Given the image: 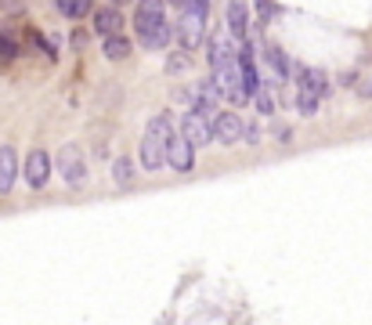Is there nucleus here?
<instances>
[{"instance_id": "nucleus-1", "label": "nucleus", "mask_w": 372, "mask_h": 325, "mask_svg": "<svg viewBox=\"0 0 372 325\" xmlns=\"http://www.w3.org/2000/svg\"><path fill=\"white\" fill-rule=\"evenodd\" d=\"M134 29H138V40L148 51H163L174 40V25L167 22V4L163 0H138Z\"/></svg>"}, {"instance_id": "nucleus-2", "label": "nucleus", "mask_w": 372, "mask_h": 325, "mask_svg": "<svg viewBox=\"0 0 372 325\" xmlns=\"http://www.w3.org/2000/svg\"><path fill=\"white\" fill-rule=\"evenodd\" d=\"M174 134V116L170 112H160L152 116L148 126H145V138H141V167L145 170H160L167 162V141Z\"/></svg>"}, {"instance_id": "nucleus-3", "label": "nucleus", "mask_w": 372, "mask_h": 325, "mask_svg": "<svg viewBox=\"0 0 372 325\" xmlns=\"http://www.w3.org/2000/svg\"><path fill=\"white\" fill-rule=\"evenodd\" d=\"M206 18H210V0H181V18H177V40L184 51H196L206 37Z\"/></svg>"}, {"instance_id": "nucleus-4", "label": "nucleus", "mask_w": 372, "mask_h": 325, "mask_svg": "<svg viewBox=\"0 0 372 325\" xmlns=\"http://www.w3.org/2000/svg\"><path fill=\"white\" fill-rule=\"evenodd\" d=\"M213 83L221 90V98H228L232 105H246L250 102V94L242 87V69H239V58H228L221 65H213Z\"/></svg>"}, {"instance_id": "nucleus-5", "label": "nucleus", "mask_w": 372, "mask_h": 325, "mask_svg": "<svg viewBox=\"0 0 372 325\" xmlns=\"http://www.w3.org/2000/svg\"><path fill=\"white\" fill-rule=\"evenodd\" d=\"M54 162H58V174L66 177L69 188H83L87 184V159H83L80 145H61Z\"/></svg>"}, {"instance_id": "nucleus-6", "label": "nucleus", "mask_w": 372, "mask_h": 325, "mask_svg": "<svg viewBox=\"0 0 372 325\" xmlns=\"http://www.w3.org/2000/svg\"><path fill=\"white\" fill-rule=\"evenodd\" d=\"M167 162L177 170V174H188L192 167H196V145L184 138V134H170V141H167Z\"/></svg>"}, {"instance_id": "nucleus-7", "label": "nucleus", "mask_w": 372, "mask_h": 325, "mask_svg": "<svg viewBox=\"0 0 372 325\" xmlns=\"http://www.w3.org/2000/svg\"><path fill=\"white\" fill-rule=\"evenodd\" d=\"M181 134L188 138L196 148L210 145V141H213V130H210V119H206V112H199V109L184 112V116H181Z\"/></svg>"}, {"instance_id": "nucleus-8", "label": "nucleus", "mask_w": 372, "mask_h": 325, "mask_svg": "<svg viewBox=\"0 0 372 325\" xmlns=\"http://www.w3.org/2000/svg\"><path fill=\"white\" fill-rule=\"evenodd\" d=\"M22 170H25V184H29V188H44L47 177H51V155H47L44 148H33V152L25 155Z\"/></svg>"}, {"instance_id": "nucleus-9", "label": "nucleus", "mask_w": 372, "mask_h": 325, "mask_svg": "<svg viewBox=\"0 0 372 325\" xmlns=\"http://www.w3.org/2000/svg\"><path fill=\"white\" fill-rule=\"evenodd\" d=\"M210 130H213V141H221V145L242 141V119H239L235 112H213Z\"/></svg>"}, {"instance_id": "nucleus-10", "label": "nucleus", "mask_w": 372, "mask_h": 325, "mask_svg": "<svg viewBox=\"0 0 372 325\" xmlns=\"http://www.w3.org/2000/svg\"><path fill=\"white\" fill-rule=\"evenodd\" d=\"M228 58H239V40L232 37L228 29H221V32H213L210 37V65H221Z\"/></svg>"}, {"instance_id": "nucleus-11", "label": "nucleus", "mask_w": 372, "mask_h": 325, "mask_svg": "<svg viewBox=\"0 0 372 325\" xmlns=\"http://www.w3.org/2000/svg\"><path fill=\"white\" fill-rule=\"evenodd\" d=\"M18 177V155L11 145H0V195H8Z\"/></svg>"}, {"instance_id": "nucleus-12", "label": "nucleus", "mask_w": 372, "mask_h": 325, "mask_svg": "<svg viewBox=\"0 0 372 325\" xmlns=\"http://www.w3.org/2000/svg\"><path fill=\"white\" fill-rule=\"evenodd\" d=\"M228 32L235 40H246V32H250V15H246L242 0H232L228 4Z\"/></svg>"}, {"instance_id": "nucleus-13", "label": "nucleus", "mask_w": 372, "mask_h": 325, "mask_svg": "<svg viewBox=\"0 0 372 325\" xmlns=\"http://www.w3.org/2000/svg\"><path fill=\"white\" fill-rule=\"evenodd\" d=\"M264 54H268V65H271L275 80H278V83H286V80H289V73H293V65H289L286 51L278 47V44H268V47H264Z\"/></svg>"}, {"instance_id": "nucleus-14", "label": "nucleus", "mask_w": 372, "mask_h": 325, "mask_svg": "<svg viewBox=\"0 0 372 325\" xmlns=\"http://www.w3.org/2000/svg\"><path fill=\"white\" fill-rule=\"evenodd\" d=\"M196 98H199V102H196L199 112H206V116L217 112V105H221V90H217L213 80H199V83H196Z\"/></svg>"}, {"instance_id": "nucleus-15", "label": "nucleus", "mask_w": 372, "mask_h": 325, "mask_svg": "<svg viewBox=\"0 0 372 325\" xmlns=\"http://www.w3.org/2000/svg\"><path fill=\"white\" fill-rule=\"evenodd\" d=\"M296 83H300V90H307V94H325V73L322 69H307V65H300V69H296Z\"/></svg>"}, {"instance_id": "nucleus-16", "label": "nucleus", "mask_w": 372, "mask_h": 325, "mask_svg": "<svg viewBox=\"0 0 372 325\" xmlns=\"http://www.w3.org/2000/svg\"><path fill=\"white\" fill-rule=\"evenodd\" d=\"M119 25H123V15H119L116 4H105V8L95 11V29L102 32V37H109V32H119Z\"/></svg>"}, {"instance_id": "nucleus-17", "label": "nucleus", "mask_w": 372, "mask_h": 325, "mask_svg": "<svg viewBox=\"0 0 372 325\" xmlns=\"http://www.w3.org/2000/svg\"><path fill=\"white\" fill-rule=\"evenodd\" d=\"M102 51H105V58H109V61H123V58L131 54V40L123 37V32H109L105 44H102Z\"/></svg>"}, {"instance_id": "nucleus-18", "label": "nucleus", "mask_w": 372, "mask_h": 325, "mask_svg": "<svg viewBox=\"0 0 372 325\" xmlns=\"http://www.w3.org/2000/svg\"><path fill=\"white\" fill-rule=\"evenodd\" d=\"M250 98H253V105H257V112H260V116H271V112L278 109L275 87H268V83H260V87H257L253 94H250Z\"/></svg>"}, {"instance_id": "nucleus-19", "label": "nucleus", "mask_w": 372, "mask_h": 325, "mask_svg": "<svg viewBox=\"0 0 372 325\" xmlns=\"http://www.w3.org/2000/svg\"><path fill=\"white\" fill-rule=\"evenodd\" d=\"M112 181H116L119 188H131V184H134V159L119 155V159L112 162Z\"/></svg>"}, {"instance_id": "nucleus-20", "label": "nucleus", "mask_w": 372, "mask_h": 325, "mask_svg": "<svg viewBox=\"0 0 372 325\" xmlns=\"http://www.w3.org/2000/svg\"><path fill=\"white\" fill-rule=\"evenodd\" d=\"M54 8L66 18H83L90 8H95V0H54Z\"/></svg>"}, {"instance_id": "nucleus-21", "label": "nucleus", "mask_w": 372, "mask_h": 325, "mask_svg": "<svg viewBox=\"0 0 372 325\" xmlns=\"http://www.w3.org/2000/svg\"><path fill=\"white\" fill-rule=\"evenodd\" d=\"M188 65H192V51H174V54H167V73L174 76V73H184V69H188Z\"/></svg>"}, {"instance_id": "nucleus-22", "label": "nucleus", "mask_w": 372, "mask_h": 325, "mask_svg": "<svg viewBox=\"0 0 372 325\" xmlns=\"http://www.w3.org/2000/svg\"><path fill=\"white\" fill-rule=\"evenodd\" d=\"M318 102H322L318 94L300 90V94H296V112H300V116H315V112H318Z\"/></svg>"}, {"instance_id": "nucleus-23", "label": "nucleus", "mask_w": 372, "mask_h": 325, "mask_svg": "<svg viewBox=\"0 0 372 325\" xmlns=\"http://www.w3.org/2000/svg\"><path fill=\"white\" fill-rule=\"evenodd\" d=\"M271 138H275L278 145H289V141H293V126H286V123H275Z\"/></svg>"}, {"instance_id": "nucleus-24", "label": "nucleus", "mask_w": 372, "mask_h": 325, "mask_svg": "<svg viewBox=\"0 0 372 325\" xmlns=\"http://www.w3.org/2000/svg\"><path fill=\"white\" fill-rule=\"evenodd\" d=\"M11 58H18V47L8 37H0V61H11Z\"/></svg>"}, {"instance_id": "nucleus-25", "label": "nucleus", "mask_w": 372, "mask_h": 325, "mask_svg": "<svg viewBox=\"0 0 372 325\" xmlns=\"http://www.w3.org/2000/svg\"><path fill=\"white\" fill-rule=\"evenodd\" d=\"M242 141L257 145V141H260V126H257V123H242Z\"/></svg>"}, {"instance_id": "nucleus-26", "label": "nucleus", "mask_w": 372, "mask_h": 325, "mask_svg": "<svg viewBox=\"0 0 372 325\" xmlns=\"http://www.w3.org/2000/svg\"><path fill=\"white\" fill-rule=\"evenodd\" d=\"M354 90H358V98H372V73L368 76H358L354 80Z\"/></svg>"}, {"instance_id": "nucleus-27", "label": "nucleus", "mask_w": 372, "mask_h": 325, "mask_svg": "<svg viewBox=\"0 0 372 325\" xmlns=\"http://www.w3.org/2000/svg\"><path fill=\"white\" fill-rule=\"evenodd\" d=\"M83 44H87V37H83V32H80V29H76V32H73V47H76V51H80V47H83Z\"/></svg>"}, {"instance_id": "nucleus-28", "label": "nucleus", "mask_w": 372, "mask_h": 325, "mask_svg": "<svg viewBox=\"0 0 372 325\" xmlns=\"http://www.w3.org/2000/svg\"><path fill=\"white\" fill-rule=\"evenodd\" d=\"M116 4H123V0H116Z\"/></svg>"}]
</instances>
